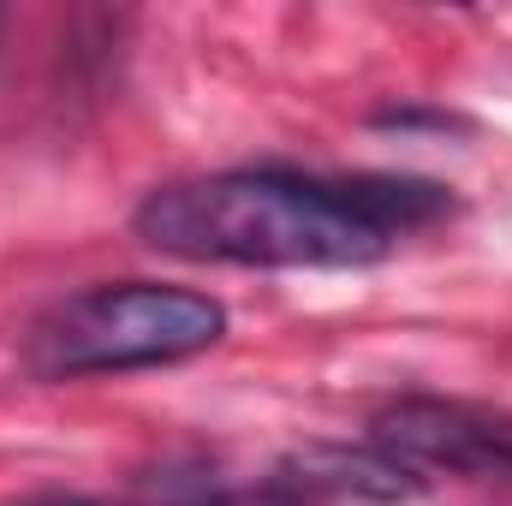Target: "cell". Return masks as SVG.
<instances>
[{
    "label": "cell",
    "instance_id": "4",
    "mask_svg": "<svg viewBox=\"0 0 512 506\" xmlns=\"http://www.w3.org/2000/svg\"><path fill=\"white\" fill-rule=\"evenodd\" d=\"M304 477H310L316 489H334V495H376V501H405V495H417V471L399 465L382 447H364V453L316 447V453H304Z\"/></svg>",
    "mask_w": 512,
    "mask_h": 506
},
{
    "label": "cell",
    "instance_id": "7",
    "mask_svg": "<svg viewBox=\"0 0 512 506\" xmlns=\"http://www.w3.org/2000/svg\"><path fill=\"white\" fill-rule=\"evenodd\" d=\"M0 30H6V6H0Z\"/></svg>",
    "mask_w": 512,
    "mask_h": 506
},
{
    "label": "cell",
    "instance_id": "1",
    "mask_svg": "<svg viewBox=\"0 0 512 506\" xmlns=\"http://www.w3.org/2000/svg\"><path fill=\"white\" fill-rule=\"evenodd\" d=\"M453 215L447 185L405 173L233 167L161 185L131 227L149 251L233 268H370L405 233Z\"/></svg>",
    "mask_w": 512,
    "mask_h": 506
},
{
    "label": "cell",
    "instance_id": "3",
    "mask_svg": "<svg viewBox=\"0 0 512 506\" xmlns=\"http://www.w3.org/2000/svg\"><path fill=\"white\" fill-rule=\"evenodd\" d=\"M370 441L411 471H447V477H483L512 483V411L477 399H435L405 393L387 399L370 417Z\"/></svg>",
    "mask_w": 512,
    "mask_h": 506
},
{
    "label": "cell",
    "instance_id": "6",
    "mask_svg": "<svg viewBox=\"0 0 512 506\" xmlns=\"http://www.w3.org/2000/svg\"><path fill=\"white\" fill-rule=\"evenodd\" d=\"M18 506H96V501H78V495H42V501H18Z\"/></svg>",
    "mask_w": 512,
    "mask_h": 506
},
{
    "label": "cell",
    "instance_id": "5",
    "mask_svg": "<svg viewBox=\"0 0 512 506\" xmlns=\"http://www.w3.org/2000/svg\"><path fill=\"white\" fill-rule=\"evenodd\" d=\"M209 506H286L280 489H239V495H215Z\"/></svg>",
    "mask_w": 512,
    "mask_h": 506
},
{
    "label": "cell",
    "instance_id": "2",
    "mask_svg": "<svg viewBox=\"0 0 512 506\" xmlns=\"http://www.w3.org/2000/svg\"><path fill=\"white\" fill-rule=\"evenodd\" d=\"M221 334H227V310L209 292L120 280V286H84L48 304L24 328L18 364L30 381L126 376V370H155V364H185L221 346Z\"/></svg>",
    "mask_w": 512,
    "mask_h": 506
}]
</instances>
